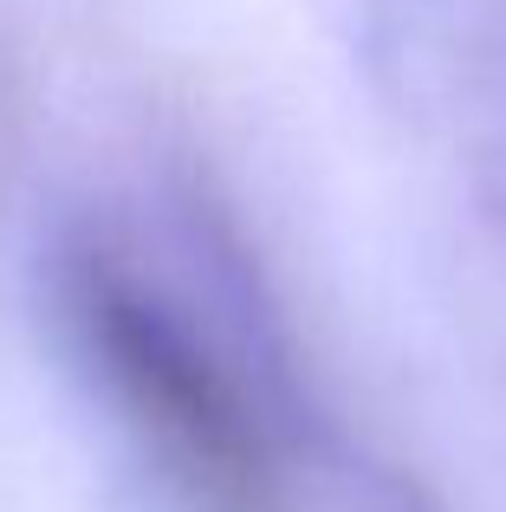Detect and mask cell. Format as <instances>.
Segmentation results:
<instances>
[{
	"instance_id": "obj_1",
	"label": "cell",
	"mask_w": 506,
	"mask_h": 512,
	"mask_svg": "<svg viewBox=\"0 0 506 512\" xmlns=\"http://www.w3.org/2000/svg\"><path fill=\"white\" fill-rule=\"evenodd\" d=\"M65 305L124 422L208 512H279L286 461L266 402L228 344L137 253L91 240L65 266Z\"/></svg>"
}]
</instances>
